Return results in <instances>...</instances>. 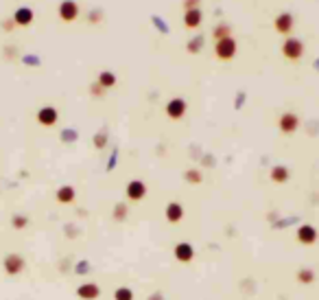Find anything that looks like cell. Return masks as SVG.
<instances>
[{"label":"cell","instance_id":"obj_1","mask_svg":"<svg viewBox=\"0 0 319 300\" xmlns=\"http://www.w3.org/2000/svg\"><path fill=\"white\" fill-rule=\"evenodd\" d=\"M215 53H217V57L221 59V62H230V59H234V55H236V39L232 35L223 37V39H217Z\"/></svg>","mask_w":319,"mask_h":300},{"label":"cell","instance_id":"obj_2","mask_svg":"<svg viewBox=\"0 0 319 300\" xmlns=\"http://www.w3.org/2000/svg\"><path fill=\"white\" fill-rule=\"evenodd\" d=\"M282 55L289 59V62H297L304 55V44L297 37H287L282 44Z\"/></svg>","mask_w":319,"mask_h":300},{"label":"cell","instance_id":"obj_3","mask_svg":"<svg viewBox=\"0 0 319 300\" xmlns=\"http://www.w3.org/2000/svg\"><path fill=\"white\" fill-rule=\"evenodd\" d=\"M59 18H62L64 22H75L79 18V5L75 0H64V3L59 5Z\"/></svg>","mask_w":319,"mask_h":300},{"label":"cell","instance_id":"obj_4","mask_svg":"<svg viewBox=\"0 0 319 300\" xmlns=\"http://www.w3.org/2000/svg\"><path fill=\"white\" fill-rule=\"evenodd\" d=\"M278 125H280L282 134H293V132L300 127V118H297V114H293V112H287V114L280 116Z\"/></svg>","mask_w":319,"mask_h":300},{"label":"cell","instance_id":"obj_5","mask_svg":"<svg viewBox=\"0 0 319 300\" xmlns=\"http://www.w3.org/2000/svg\"><path fill=\"white\" fill-rule=\"evenodd\" d=\"M274 26H276L278 33H284V35H289V33L293 31V16H291V13H287V11H282L280 16H276Z\"/></svg>","mask_w":319,"mask_h":300},{"label":"cell","instance_id":"obj_6","mask_svg":"<svg viewBox=\"0 0 319 300\" xmlns=\"http://www.w3.org/2000/svg\"><path fill=\"white\" fill-rule=\"evenodd\" d=\"M166 114L173 121H177V118H182L186 114V101L184 99H171L169 105H166Z\"/></svg>","mask_w":319,"mask_h":300},{"label":"cell","instance_id":"obj_7","mask_svg":"<svg viewBox=\"0 0 319 300\" xmlns=\"http://www.w3.org/2000/svg\"><path fill=\"white\" fill-rule=\"evenodd\" d=\"M144 195H147V186H144V182H140V180H131L127 184V197L131 202H138V199H142Z\"/></svg>","mask_w":319,"mask_h":300},{"label":"cell","instance_id":"obj_8","mask_svg":"<svg viewBox=\"0 0 319 300\" xmlns=\"http://www.w3.org/2000/svg\"><path fill=\"white\" fill-rule=\"evenodd\" d=\"M201 20H203V13H201L199 7L184 11V24H186V29H197V26L201 24Z\"/></svg>","mask_w":319,"mask_h":300},{"label":"cell","instance_id":"obj_9","mask_svg":"<svg viewBox=\"0 0 319 300\" xmlns=\"http://www.w3.org/2000/svg\"><path fill=\"white\" fill-rule=\"evenodd\" d=\"M57 118H59V114H57L55 108H42V110L37 112V123L44 125V127H50V125H55Z\"/></svg>","mask_w":319,"mask_h":300},{"label":"cell","instance_id":"obj_10","mask_svg":"<svg viewBox=\"0 0 319 300\" xmlns=\"http://www.w3.org/2000/svg\"><path fill=\"white\" fill-rule=\"evenodd\" d=\"M24 268V261L20 259V254H9L5 259V270H7V274H20Z\"/></svg>","mask_w":319,"mask_h":300},{"label":"cell","instance_id":"obj_11","mask_svg":"<svg viewBox=\"0 0 319 300\" xmlns=\"http://www.w3.org/2000/svg\"><path fill=\"white\" fill-rule=\"evenodd\" d=\"M297 241L304 243V245H310L317 241V230L313 226H302L300 230H297Z\"/></svg>","mask_w":319,"mask_h":300},{"label":"cell","instance_id":"obj_12","mask_svg":"<svg viewBox=\"0 0 319 300\" xmlns=\"http://www.w3.org/2000/svg\"><path fill=\"white\" fill-rule=\"evenodd\" d=\"M192 256H195V250H192L190 243H177L175 245V259L182 263H188L192 261Z\"/></svg>","mask_w":319,"mask_h":300},{"label":"cell","instance_id":"obj_13","mask_svg":"<svg viewBox=\"0 0 319 300\" xmlns=\"http://www.w3.org/2000/svg\"><path fill=\"white\" fill-rule=\"evenodd\" d=\"M13 22H16L18 26H29L33 22V11L29 9V7H20V9L13 13Z\"/></svg>","mask_w":319,"mask_h":300},{"label":"cell","instance_id":"obj_14","mask_svg":"<svg viewBox=\"0 0 319 300\" xmlns=\"http://www.w3.org/2000/svg\"><path fill=\"white\" fill-rule=\"evenodd\" d=\"M182 217H184V208H182V204L171 202L169 206H166V219H169L171 224H177Z\"/></svg>","mask_w":319,"mask_h":300},{"label":"cell","instance_id":"obj_15","mask_svg":"<svg viewBox=\"0 0 319 300\" xmlns=\"http://www.w3.org/2000/svg\"><path fill=\"white\" fill-rule=\"evenodd\" d=\"M81 298H90V300H94L98 294H101V289H98V285H94V283H90V285H81L79 287V291H77Z\"/></svg>","mask_w":319,"mask_h":300},{"label":"cell","instance_id":"obj_16","mask_svg":"<svg viewBox=\"0 0 319 300\" xmlns=\"http://www.w3.org/2000/svg\"><path fill=\"white\" fill-rule=\"evenodd\" d=\"M72 199H75V189H72V186H62V189L57 191V202L70 204Z\"/></svg>","mask_w":319,"mask_h":300},{"label":"cell","instance_id":"obj_17","mask_svg":"<svg viewBox=\"0 0 319 300\" xmlns=\"http://www.w3.org/2000/svg\"><path fill=\"white\" fill-rule=\"evenodd\" d=\"M271 180L278 182V184L287 182V180H289V169H287V166H274V169H271Z\"/></svg>","mask_w":319,"mask_h":300},{"label":"cell","instance_id":"obj_18","mask_svg":"<svg viewBox=\"0 0 319 300\" xmlns=\"http://www.w3.org/2000/svg\"><path fill=\"white\" fill-rule=\"evenodd\" d=\"M98 83H101L103 88H112V85L116 83V77L112 75V72H101V75H98Z\"/></svg>","mask_w":319,"mask_h":300},{"label":"cell","instance_id":"obj_19","mask_svg":"<svg viewBox=\"0 0 319 300\" xmlns=\"http://www.w3.org/2000/svg\"><path fill=\"white\" fill-rule=\"evenodd\" d=\"M114 298L116 300H134V291H131L129 287H118Z\"/></svg>","mask_w":319,"mask_h":300},{"label":"cell","instance_id":"obj_20","mask_svg":"<svg viewBox=\"0 0 319 300\" xmlns=\"http://www.w3.org/2000/svg\"><path fill=\"white\" fill-rule=\"evenodd\" d=\"M223 37H230V26L228 24H219L215 29V39H223Z\"/></svg>","mask_w":319,"mask_h":300},{"label":"cell","instance_id":"obj_21","mask_svg":"<svg viewBox=\"0 0 319 300\" xmlns=\"http://www.w3.org/2000/svg\"><path fill=\"white\" fill-rule=\"evenodd\" d=\"M297 278H300V281L302 283H310V281H313V272H310V270H300V274H297Z\"/></svg>","mask_w":319,"mask_h":300},{"label":"cell","instance_id":"obj_22","mask_svg":"<svg viewBox=\"0 0 319 300\" xmlns=\"http://www.w3.org/2000/svg\"><path fill=\"white\" fill-rule=\"evenodd\" d=\"M199 49H201V37H197V39H192V42H188V51L190 53H197Z\"/></svg>","mask_w":319,"mask_h":300},{"label":"cell","instance_id":"obj_23","mask_svg":"<svg viewBox=\"0 0 319 300\" xmlns=\"http://www.w3.org/2000/svg\"><path fill=\"white\" fill-rule=\"evenodd\" d=\"M186 178H188V182H201V173L199 171H188Z\"/></svg>","mask_w":319,"mask_h":300},{"label":"cell","instance_id":"obj_24","mask_svg":"<svg viewBox=\"0 0 319 300\" xmlns=\"http://www.w3.org/2000/svg\"><path fill=\"white\" fill-rule=\"evenodd\" d=\"M197 5H199V0H186V3H184L186 9H195Z\"/></svg>","mask_w":319,"mask_h":300},{"label":"cell","instance_id":"obj_25","mask_svg":"<svg viewBox=\"0 0 319 300\" xmlns=\"http://www.w3.org/2000/svg\"><path fill=\"white\" fill-rule=\"evenodd\" d=\"M24 224H26V219H18V217L13 219V226H24Z\"/></svg>","mask_w":319,"mask_h":300}]
</instances>
